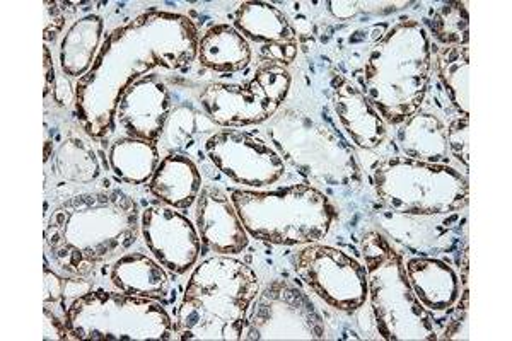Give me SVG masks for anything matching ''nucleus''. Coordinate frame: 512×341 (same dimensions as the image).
I'll return each instance as SVG.
<instances>
[{
    "mask_svg": "<svg viewBox=\"0 0 512 341\" xmlns=\"http://www.w3.org/2000/svg\"><path fill=\"white\" fill-rule=\"evenodd\" d=\"M197 48V28L181 14L149 12L113 31L93 69L77 82L76 115L82 130L93 139L111 135L125 89L158 67L190 69Z\"/></svg>",
    "mask_w": 512,
    "mask_h": 341,
    "instance_id": "nucleus-1",
    "label": "nucleus"
},
{
    "mask_svg": "<svg viewBox=\"0 0 512 341\" xmlns=\"http://www.w3.org/2000/svg\"><path fill=\"white\" fill-rule=\"evenodd\" d=\"M140 236V210L122 190L91 191L59 203L48 217V258L67 277L89 278Z\"/></svg>",
    "mask_w": 512,
    "mask_h": 341,
    "instance_id": "nucleus-2",
    "label": "nucleus"
},
{
    "mask_svg": "<svg viewBox=\"0 0 512 341\" xmlns=\"http://www.w3.org/2000/svg\"><path fill=\"white\" fill-rule=\"evenodd\" d=\"M260 294L255 270L233 256H210L188 278L176 316V340H243Z\"/></svg>",
    "mask_w": 512,
    "mask_h": 341,
    "instance_id": "nucleus-3",
    "label": "nucleus"
},
{
    "mask_svg": "<svg viewBox=\"0 0 512 341\" xmlns=\"http://www.w3.org/2000/svg\"><path fill=\"white\" fill-rule=\"evenodd\" d=\"M432 72V41L417 19H400L371 48L357 84L383 116L398 127L424 103Z\"/></svg>",
    "mask_w": 512,
    "mask_h": 341,
    "instance_id": "nucleus-4",
    "label": "nucleus"
},
{
    "mask_svg": "<svg viewBox=\"0 0 512 341\" xmlns=\"http://www.w3.org/2000/svg\"><path fill=\"white\" fill-rule=\"evenodd\" d=\"M229 197L251 239L275 246L320 243L338 217L332 198L308 183L277 190L238 188Z\"/></svg>",
    "mask_w": 512,
    "mask_h": 341,
    "instance_id": "nucleus-5",
    "label": "nucleus"
},
{
    "mask_svg": "<svg viewBox=\"0 0 512 341\" xmlns=\"http://www.w3.org/2000/svg\"><path fill=\"white\" fill-rule=\"evenodd\" d=\"M367 272V299L383 340H437L434 316L417 301L400 249L381 231L366 232L361 244Z\"/></svg>",
    "mask_w": 512,
    "mask_h": 341,
    "instance_id": "nucleus-6",
    "label": "nucleus"
},
{
    "mask_svg": "<svg viewBox=\"0 0 512 341\" xmlns=\"http://www.w3.org/2000/svg\"><path fill=\"white\" fill-rule=\"evenodd\" d=\"M374 193L396 214H461L470 202L468 178L449 164L386 157L371 168Z\"/></svg>",
    "mask_w": 512,
    "mask_h": 341,
    "instance_id": "nucleus-7",
    "label": "nucleus"
},
{
    "mask_svg": "<svg viewBox=\"0 0 512 341\" xmlns=\"http://www.w3.org/2000/svg\"><path fill=\"white\" fill-rule=\"evenodd\" d=\"M67 340H173L176 326L163 304L118 290H88L70 302Z\"/></svg>",
    "mask_w": 512,
    "mask_h": 341,
    "instance_id": "nucleus-8",
    "label": "nucleus"
},
{
    "mask_svg": "<svg viewBox=\"0 0 512 341\" xmlns=\"http://www.w3.org/2000/svg\"><path fill=\"white\" fill-rule=\"evenodd\" d=\"M267 135L282 159L316 188L361 186V168L349 140L321 127L311 116L296 110L280 111L268 125Z\"/></svg>",
    "mask_w": 512,
    "mask_h": 341,
    "instance_id": "nucleus-9",
    "label": "nucleus"
},
{
    "mask_svg": "<svg viewBox=\"0 0 512 341\" xmlns=\"http://www.w3.org/2000/svg\"><path fill=\"white\" fill-rule=\"evenodd\" d=\"M291 82L287 67L262 62L250 81L212 82L202 89L198 101L216 127H251L277 115L289 96Z\"/></svg>",
    "mask_w": 512,
    "mask_h": 341,
    "instance_id": "nucleus-10",
    "label": "nucleus"
},
{
    "mask_svg": "<svg viewBox=\"0 0 512 341\" xmlns=\"http://www.w3.org/2000/svg\"><path fill=\"white\" fill-rule=\"evenodd\" d=\"M325 319L297 285L275 278L260 289L243 340H325Z\"/></svg>",
    "mask_w": 512,
    "mask_h": 341,
    "instance_id": "nucleus-11",
    "label": "nucleus"
},
{
    "mask_svg": "<svg viewBox=\"0 0 512 341\" xmlns=\"http://www.w3.org/2000/svg\"><path fill=\"white\" fill-rule=\"evenodd\" d=\"M292 268L316 297L338 313L354 314L366 304V266L344 249L306 244L292 256Z\"/></svg>",
    "mask_w": 512,
    "mask_h": 341,
    "instance_id": "nucleus-12",
    "label": "nucleus"
},
{
    "mask_svg": "<svg viewBox=\"0 0 512 341\" xmlns=\"http://www.w3.org/2000/svg\"><path fill=\"white\" fill-rule=\"evenodd\" d=\"M205 157L227 180L246 190H265L286 176V161L255 133L224 128L204 140Z\"/></svg>",
    "mask_w": 512,
    "mask_h": 341,
    "instance_id": "nucleus-13",
    "label": "nucleus"
},
{
    "mask_svg": "<svg viewBox=\"0 0 512 341\" xmlns=\"http://www.w3.org/2000/svg\"><path fill=\"white\" fill-rule=\"evenodd\" d=\"M140 236L152 258L173 275L192 270L202 253L197 226L187 215L163 203L140 212Z\"/></svg>",
    "mask_w": 512,
    "mask_h": 341,
    "instance_id": "nucleus-14",
    "label": "nucleus"
},
{
    "mask_svg": "<svg viewBox=\"0 0 512 341\" xmlns=\"http://www.w3.org/2000/svg\"><path fill=\"white\" fill-rule=\"evenodd\" d=\"M234 28L258 47L263 62L289 65L299 53V35L286 12L268 2H243L234 14Z\"/></svg>",
    "mask_w": 512,
    "mask_h": 341,
    "instance_id": "nucleus-15",
    "label": "nucleus"
},
{
    "mask_svg": "<svg viewBox=\"0 0 512 341\" xmlns=\"http://www.w3.org/2000/svg\"><path fill=\"white\" fill-rule=\"evenodd\" d=\"M173 111L171 91L158 74L142 77L125 89L118 101L115 125L128 137L158 144Z\"/></svg>",
    "mask_w": 512,
    "mask_h": 341,
    "instance_id": "nucleus-16",
    "label": "nucleus"
},
{
    "mask_svg": "<svg viewBox=\"0 0 512 341\" xmlns=\"http://www.w3.org/2000/svg\"><path fill=\"white\" fill-rule=\"evenodd\" d=\"M460 217L461 214H396L391 210L378 214L384 236L415 256L451 253L461 239Z\"/></svg>",
    "mask_w": 512,
    "mask_h": 341,
    "instance_id": "nucleus-17",
    "label": "nucleus"
},
{
    "mask_svg": "<svg viewBox=\"0 0 512 341\" xmlns=\"http://www.w3.org/2000/svg\"><path fill=\"white\" fill-rule=\"evenodd\" d=\"M195 226L202 246L216 255H241L250 244L233 200L217 186H202L195 203Z\"/></svg>",
    "mask_w": 512,
    "mask_h": 341,
    "instance_id": "nucleus-18",
    "label": "nucleus"
},
{
    "mask_svg": "<svg viewBox=\"0 0 512 341\" xmlns=\"http://www.w3.org/2000/svg\"><path fill=\"white\" fill-rule=\"evenodd\" d=\"M332 106L347 140L357 149L374 151L383 145L388 125L357 82L342 76L333 77Z\"/></svg>",
    "mask_w": 512,
    "mask_h": 341,
    "instance_id": "nucleus-19",
    "label": "nucleus"
},
{
    "mask_svg": "<svg viewBox=\"0 0 512 341\" xmlns=\"http://www.w3.org/2000/svg\"><path fill=\"white\" fill-rule=\"evenodd\" d=\"M408 282L417 301L432 316L453 311L463 295V282L453 266L437 256L403 258Z\"/></svg>",
    "mask_w": 512,
    "mask_h": 341,
    "instance_id": "nucleus-20",
    "label": "nucleus"
},
{
    "mask_svg": "<svg viewBox=\"0 0 512 341\" xmlns=\"http://www.w3.org/2000/svg\"><path fill=\"white\" fill-rule=\"evenodd\" d=\"M110 266V284L113 289L149 301H168L171 277L156 258L134 251L123 253Z\"/></svg>",
    "mask_w": 512,
    "mask_h": 341,
    "instance_id": "nucleus-21",
    "label": "nucleus"
},
{
    "mask_svg": "<svg viewBox=\"0 0 512 341\" xmlns=\"http://www.w3.org/2000/svg\"><path fill=\"white\" fill-rule=\"evenodd\" d=\"M152 197L175 210L192 209L202 191V173L197 164L180 152H169L159 162L147 183Z\"/></svg>",
    "mask_w": 512,
    "mask_h": 341,
    "instance_id": "nucleus-22",
    "label": "nucleus"
},
{
    "mask_svg": "<svg viewBox=\"0 0 512 341\" xmlns=\"http://www.w3.org/2000/svg\"><path fill=\"white\" fill-rule=\"evenodd\" d=\"M398 145L403 157L432 164H449L446 123L431 111L419 110L398 125Z\"/></svg>",
    "mask_w": 512,
    "mask_h": 341,
    "instance_id": "nucleus-23",
    "label": "nucleus"
},
{
    "mask_svg": "<svg viewBox=\"0 0 512 341\" xmlns=\"http://www.w3.org/2000/svg\"><path fill=\"white\" fill-rule=\"evenodd\" d=\"M251 57L250 41L233 24H214L198 40V62L212 72L238 74L248 69Z\"/></svg>",
    "mask_w": 512,
    "mask_h": 341,
    "instance_id": "nucleus-24",
    "label": "nucleus"
},
{
    "mask_svg": "<svg viewBox=\"0 0 512 341\" xmlns=\"http://www.w3.org/2000/svg\"><path fill=\"white\" fill-rule=\"evenodd\" d=\"M105 23L96 14H89L72 24L60 43V69L65 76L79 79L93 69L103 41Z\"/></svg>",
    "mask_w": 512,
    "mask_h": 341,
    "instance_id": "nucleus-25",
    "label": "nucleus"
},
{
    "mask_svg": "<svg viewBox=\"0 0 512 341\" xmlns=\"http://www.w3.org/2000/svg\"><path fill=\"white\" fill-rule=\"evenodd\" d=\"M161 156L158 144L134 137H120L108 149V166L118 180L127 185L149 183L156 173Z\"/></svg>",
    "mask_w": 512,
    "mask_h": 341,
    "instance_id": "nucleus-26",
    "label": "nucleus"
},
{
    "mask_svg": "<svg viewBox=\"0 0 512 341\" xmlns=\"http://www.w3.org/2000/svg\"><path fill=\"white\" fill-rule=\"evenodd\" d=\"M52 173L65 183L88 185L98 180L101 164L89 140L69 132L52 152Z\"/></svg>",
    "mask_w": 512,
    "mask_h": 341,
    "instance_id": "nucleus-27",
    "label": "nucleus"
},
{
    "mask_svg": "<svg viewBox=\"0 0 512 341\" xmlns=\"http://www.w3.org/2000/svg\"><path fill=\"white\" fill-rule=\"evenodd\" d=\"M436 72L454 108L470 115V48L436 47Z\"/></svg>",
    "mask_w": 512,
    "mask_h": 341,
    "instance_id": "nucleus-28",
    "label": "nucleus"
},
{
    "mask_svg": "<svg viewBox=\"0 0 512 341\" xmlns=\"http://www.w3.org/2000/svg\"><path fill=\"white\" fill-rule=\"evenodd\" d=\"M427 33L434 36L441 47H468L470 16L465 4L449 2L432 9L425 19Z\"/></svg>",
    "mask_w": 512,
    "mask_h": 341,
    "instance_id": "nucleus-29",
    "label": "nucleus"
},
{
    "mask_svg": "<svg viewBox=\"0 0 512 341\" xmlns=\"http://www.w3.org/2000/svg\"><path fill=\"white\" fill-rule=\"evenodd\" d=\"M70 278L60 277L45 263V340H67L65 316L74 297L69 295Z\"/></svg>",
    "mask_w": 512,
    "mask_h": 341,
    "instance_id": "nucleus-30",
    "label": "nucleus"
},
{
    "mask_svg": "<svg viewBox=\"0 0 512 341\" xmlns=\"http://www.w3.org/2000/svg\"><path fill=\"white\" fill-rule=\"evenodd\" d=\"M198 122L200 118L190 108H173L161 139L168 144L171 151H180L188 142H192L197 133Z\"/></svg>",
    "mask_w": 512,
    "mask_h": 341,
    "instance_id": "nucleus-31",
    "label": "nucleus"
},
{
    "mask_svg": "<svg viewBox=\"0 0 512 341\" xmlns=\"http://www.w3.org/2000/svg\"><path fill=\"white\" fill-rule=\"evenodd\" d=\"M446 139L449 154L463 164V168L470 169V118L458 116L451 120L446 127Z\"/></svg>",
    "mask_w": 512,
    "mask_h": 341,
    "instance_id": "nucleus-32",
    "label": "nucleus"
},
{
    "mask_svg": "<svg viewBox=\"0 0 512 341\" xmlns=\"http://www.w3.org/2000/svg\"><path fill=\"white\" fill-rule=\"evenodd\" d=\"M326 6L337 21H350L361 11L359 2H326Z\"/></svg>",
    "mask_w": 512,
    "mask_h": 341,
    "instance_id": "nucleus-33",
    "label": "nucleus"
},
{
    "mask_svg": "<svg viewBox=\"0 0 512 341\" xmlns=\"http://www.w3.org/2000/svg\"><path fill=\"white\" fill-rule=\"evenodd\" d=\"M47 9L48 11L52 12V18L55 19V16H57V14H59V7L55 6V4H47ZM64 19V18H62ZM62 19H60L59 21V24H64V21H62ZM59 24H57V26H55V28H53V24H52V35H50V38H48L47 41H50V40H55V38H57V35H59L60 33V29H62V26H59Z\"/></svg>",
    "mask_w": 512,
    "mask_h": 341,
    "instance_id": "nucleus-34",
    "label": "nucleus"
}]
</instances>
